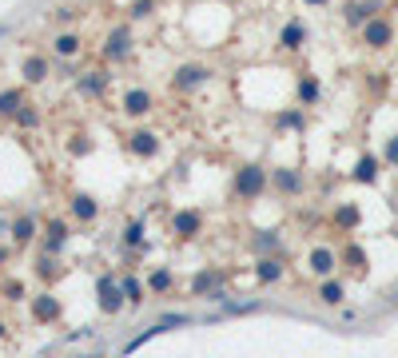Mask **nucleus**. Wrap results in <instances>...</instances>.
Listing matches in <instances>:
<instances>
[{"label":"nucleus","instance_id":"nucleus-20","mask_svg":"<svg viewBox=\"0 0 398 358\" xmlns=\"http://www.w3.org/2000/svg\"><path fill=\"white\" fill-rule=\"evenodd\" d=\"M318 299H323L327 307H338V303L347 299V291H343V283H323V291H318Z\"/></svg>","mask_w":398,"mask_h":358},{"label":"nucleus","instance_id":"nucleus-2","mask_svg":"<svg viewBox=\"0 0 398 358\" xmlns=\"http://www.w3.org/2000/svg\"><path fill=\"white\" fill-rule=\"evenodd\" d=\"M263 187H267V171H263V167H243L235 176V191L243 199H255Z\"/></svg>","mask_w":398,"mask_h":358},{"label":"nucleus","instance_id":"nucleus-39","mask_svg":"<svg viewBox=\"0 0 398 358\" xmlns=\"http://www.w3.org/2000/svg\"><path fill=\"white\" fill-rule=\"evenodd\" d=\"M76 358H100V355H76Z\"/></svg>","mask_w":398,"mask_h":358},{"label":"nucleus","instance_id":"nucleus-13","mask_svg":"<svg viewBox=\"0 0 398 358\" xmlns=\"http://www.w3.org/2000/svg\"><path fill=\"white\" fill-rule=\"evenodd\" d=\"M354 179H359V183H374V179H379V160H374V156H363V160L354 163Z\"/></svg>","mask_w":398,"mask_h":358},{"label":"nucleus","instance_id":"nucleus-33","mask_svg":"<svg viewBox=\"0 0 398 358\" xmlns=\"http://www.w3.org/2000/svg\"><path fill=\"white\" fill-rule=\"evenodd\" d=\"M279 124H283V128H302V112H283Z\"/></svg>","mask_w":398,"mask_h":358},{"label":"nucleus","instance_id":"nucleus-7","mask_svg":"<svg viewBox=\"0 0 398 358\" xmlns=\"http://www.w3.org/2000/svg\"><path fill=\"white\" fill-rule=\"evenodd\" d=\"M390 24L386 20H366V28H363V40L370 44V48H382V44H390Z\"/></svg>","mask_w":398,"mask_h":358},{"label":"nucleus","instance_id":"nucleus-27","mask_svg":"<svg viewBox=\"0 0 398 358\" xmlns=\"http://www.w3.org/2000/svg\"><path fill=\"white\" fill-rule=\"evenodd\" d=\"M255 247H259V251H275V247H279V231H259Z\"/></svg>","mask_w":398,"mask_h":358},{"label":"nucleus","instance_id":"nucleus-18","mask_svg":"<svg viewBox=\"0 0 398 358\" xmlns=\"http://www.w3.org/2000/svg\"><path fill=\"white\" fill-rule=\"evenodd\" d=\"M271 179H275V183L283 187L287 196H295V191H302V179L295 176V171H287V167H283V171H275V176H271Z\"/></svg>","mask_w":398,"mask_h":358},{"label":"nucleus","instance_id":"nucleus-38","mask_svg":"<svg viewBox=\"0 0 398 358\" xmlns=\"http://www.w3.org/2000/svg\"><path fill=\"white\" fill-rule=\"evenodd\" d=\"M4 259H8V251H4V247H0V263H4Z\"/></svg>","mask_w":398,"mask_h":358},{"label":"nucleus","instance_id":"nucleus-8","mask_svg":"<svg viewBox=\"0 0 398 358\" xmlns=\"http://www.w3.org/2000/svg\"><path fill=\"white\" fill-rule=\"evenodd\" d=\"M334 267H338V255H334L331 247H315L311 251V271L315 275H331Z\"/></svg>","mask_w":398,"mask_h":358},{"label":"nucleus","instance_id":"nucleus-10","mask_svg":"<svg viewBox=\"0 0 398 358\" xmlns=\"http://www.w3.org/2000/svg\"><path fill=\"white\" fill-rule=\"evenodd\" d=\"M132 151L147 160V156H156V151H159V140L152 135V131H136V135H132Z\"/></svg>","mask_w":398,"mask_h":358},{"label":"nucleus","instance_id":"nucleus-41","mask_svg":"<svg viewBox=\"0 0 398 358\" xmlns=\"http://www.w3.org/2000/svg\"><path fill=\"white\" fill-rule=\"evenodd\" d=\"M0 339H4V323H0Z\"/></svg>","mask_w":398,"mask_h":358},{"label":"nucleus","instance_id":"nucleus-15","mask_svg":"<svg viewBox=\"0 0 398 358\" xmlns=\"http://www.w3.org/2000/svg\"><path fill=\"white\" fill-rule=\"evenodd\" d=\"M56 56H64V60H72V56H80V36H72V32H64V36H56Z\"/></svg>","mask_w":398,"mask_h":358},{"label":"nucleus","instance_id":"nucleus-16","mask_svg":"<svg viewBox=\"0 0 398 358\" xmlns=\"http://www.w3.org/2000/svg\"><path fill=\"white\" fill-rule=\"evenodd\" d=\"M72 215H76L80 223L96 219V199L92 196H76V199H72Z\"/></svg>","mask_w":398,"mask_h":358},{"label":"nucleus","instance_id":"nucleus-4","mask_svg":"<svg viewBox=\"0 0 398 358\" xmlns=\"http://www.w3.org/2000/svg\"><path fill=\"white\" fill-rule=\"evenodd\" d=\"M203 80H207V68H203V64H183V68H175V88H179V92L199 88Z\"/></svg>","mask_w":398,"mask_h":358},{"label":"nucleus","instance_id":"nucleus-14","mask_svg":"<svg viewBox=\"0 0 398 358\" xmlns=\"http://www.w3.org/2000/svg\"><path fill=\"white\" fill-rule=\"evenodd\" d=\"M255 275L263 279V283H279V279H283V263H279V259H259Z\"/></svg>","mask_w":398,"mask_h":358},{"label":"nucleus","instance_id":"nucleus-31","mask_svg":"<svg viewBox=\"0 0 398 358\" xmlns=\"http://www.w3.org/2000/svg\"><path fill=\"white\" fill-rule=\"evenodd\" d=\"M124 243H127V247H140V243H143V227H140V223H127Z\"/></svg>","mask_w":398,"mask_h":358},{"label":"nucleus","instance_id":"nucleus-17","mask_svg":"<svg viewBox=\"0 0 398 358\" xmlns=\"http://www.w3.org/2000/svg\"><path fill=\"white\" fill-rule=\"evenodd\" d=\"M24 76H28L32 84H40L48 76V60L44 56H28V60H24Z\"/></svg>","mask_w":398,"mask_h":358},{"label":"nucleus","instance_id":"nucleus-34","mask_svg":"<svg viewBox=\"0 0 398 358\" xmlns=\"http://www.w3.org/2000/svg\"><path fill=\"white\" fill-rule=\"evenodd\" d=\"M36 124H40V115L32 108H20V128H36Z\"/></svg>","mask_w":398,"mask_h":358},{"label":"nucleus","instance_id":"nucleus-3","mask_svg":"<svg viewBox=\"0 0 398 358\" xmlns=\"http://www.w3.org/2000/svg\"><path fill=\"white\" fill-rule=\"evenodd\" d=\"M64 239H68V223H64V219H48L44 255H60V251H64Z\"/></svg>","mask_w":398,"mask_h":358},{"label":"nucleus","instance_id":"nucleus-42","mask_svg":"<svg viewBox=\"0 0 398 358\" xmlns=\"http://www.w3.org/2000/svg\"><path fill=\"white\" fill-rule=\"evenodd\" d=\"M0 36H4V24H0Z\"/></svg>","mask_w":398,"mask_h":358},{"label":"nucleus","instance_id":"nucleus-11","mask_svg":"<svg viewBox=\"0 0 398 358\" xmlns=\"http://www.w3.org/2000/svg\"><path fill=\"white\" fill-rule=\"evenodd\" d=\"M32 314H36L40 323H52V319L60 314V303H56V299H48V294H40V299L32 303Z\"/></svg>","mask_w":398,"mask_h":358},{"label":"nucleus","instance_id":"nucleus-21","mask_svg":"<svg viewBox=\"0 0 398 358\" xmlns=\"http://www.w3.org/2000/svg\"><path fill=\"white\" fill-rule=\"evenodd\" d=\"M359 219H363L359 207H338V211H334V223H338L343 231H354V227H359Z\"/></svg>","mask_w":398,"mask_h":358},{"label":"nucleus","instance_id":"nucleus-23","mask_svg":"<svg viewBox=\"0 0 398 358\" xmlns=\"http://www.w3.org/2000/svg\"><path fill=\"white\" fill-rule=\"evenodd\" d=\"M32 231H36V223H32L28 215H20V219H16V223H12V235H16V243H28V239H32Z\"/></svg>","mask_w":398,"mask_h":358},{"label":"nucleus","instance_id":"nucleus-36","mask_svg":"<svg viewBox=\"0 0 398 358\" xmlns=\"http://www.w3.org/2000/svg\"><path fill=\"white\" fill-rule=\"evenodd\" d=\"M343 263H363V251H359V247H347V251H343Z\"/></svg>","mask_w":398,"mask_h":358},{"label":"nucleus","instance_id":"nucleus-25","mask_svg":"<svg viewBox=\"0 0 398 358\" xmlns=\"http://www.w3.org/2000/svg\"><path fill=\"white\" fill-rule=\"evenodd\" d=\"M147 287H152V291H168V287H172V271H168V267H159V271H152V279H147Z\"/></svg>","mask_w":398,"mask_h":358},{"label":"nucleus","instance_id":"nucleus-24","mask_svg":"<svg viewBox=\"0 0 398 358\" xmlns=\"http://www.w3.org/2000/svg\"><path fill=\"white\" fill-rule=\"evenodd\" d=\"M191 287H195V294L215 291V287H219V275H215V271H203V275H195V283H191Z\"/></svg>","mask_w":398,"mask_h":358},{"label":"nucleus","instance_id":"nucleus-40","mask_svg":"<svg viewBox=\"0 0 398 358\" xmlns=\"http://www.w3.org/2000/svg\"><path fill=\"white\" fill-rule=\"evenodd\" d=\"M307 4H323V0H307Z\"/></svg>","mask_w":398,"mask_h":358},{"label":"nucleus","instance_id":"nucleus-37","mask_svg":"<svg viewBox=\"0 0 398 358\" xmlns=\"http://www.w3.org/2000/svg\"><path fill=\"white\" fill-rule=\"evenodd\" d=\"M386 160L398 163V140H390V144H386Z\"/></svg>","mask_w":398,"mask_h":358},{"label":"nucleus","instance_id":"nucleus-28","mask_svg":"<svg viewBox=\"0 0 398 358\" xmlns=\"http://www.w3.org/2000/svg\"><path fill=\"white\" fill-rule=\"evenodd\" d=\"M299 100L302 104H315L318 100V80H302L299 84Z\"/></svg>","mask_w":398,"mask_h":358},{"label":"nucleus","instance_id":"nucleus-29","mask_svg":"<svg viewBox=\"0 0 398 358\" xmlns=\"http://www.w3.org/2000/svg\"><path fill=\"white\" fill-rule=\"evenodd\" d=\"M80 88H84L88 96H96V92H104V76H100V72H92V76H84V80H80Z\"/></svg>","mask_w":398,"mask_h":358},{"label":"nucleus","instance_id":"nucleus-30","mask_svg":"<svg viewBox=\"0 0 398 358\" xmlns=\"http://www.w3.org/2000/svg\"><path fill=\"white\" fill-rule=\"evenodd\" d=\"M251 310H259V303H223V314H251Z\"/></svg>","mask_w":398,"mask_h":358},{"label":"nucleus","instance_id":"nucleus-12","mask_svg":"<svg viewBox=\"0 0 398 358\" xmlns=\"http://www.w3.org/2000/svg\"><path fill=\"white\" fill-rule=\"evenodd\" d=\"M279 40H283V48H302V40H307V28H302V20H291V24L283 28V36H279Z\"/></svg>","mask_w":398,"mask_h":358},{"label":"nucleus","instance_id":"nucleus-6","mask_svg":"<svg viewBox=\"0 0 398 358\" xmlns=\"http://www.w3.org/2000/svg\"><path fill=\"white\" fill-rule=\"evenodd\" d=\"M199 231H203L199 211H175V235H179V239H195Z\"/></svg>","mask_w":398,"mask_h":358},{"label":"nucleus","instance_id":"nucleus-32","mask_svg":"<svg viewBox=\"0 0 398 358\" xmlns=\"http://www.w3.org/2000/svg\"><path fill=\"white\" fill-rule=\"evenodd\" d=\"M159 323H163V330H172V326H188V323H191V314H163Z\"/></svg>","mask_w":398,"mask_h":358},{"label":"nucleus","instance_id":"nucleus-9","mask_svg":"<svg viewBox=\"0 0 398 358\" xmlns=\"http://www.w3.org/2000/svg\"><path fill=\"white\" fill-rule=\"evenodd\" d=\"M124 112L127 115H143V112H152V96L143 92V88H132L124 96Z\"/></svg>","mask_w":398,"mask_h":358},{"label":"nucleus","instance_id":"nucleus-26","mask_svg":"<svg viewBox=\"0 0 398 358\" xmlns=\"http://www.w3.org/2000/svg\"><path fill=\"white\" fill-rule=\"evenodd\" d=\"M124 294H127V303H132V307H140V303H143V287H140V279H124Z\"/></svg>","mask_w":398,"mask_h":358},{"label":"nucleus","instance_id":"nucleus-35","mask_svg":"<svg viewBox=\"0 0 398 358\" xmlns=\"http://www.w3.org/2000/svg\"><path fill=\"white\" fill-rule=\"evenodd\" d=\"M152 8H156V4H152V0H136V4H132V17H147V12H152Z\"/></svg>","mask_w":398,"mask_h":358},{"label":"nucleus","instance_id":"nucleus-19","mask_svg":"<svg viewBox=\"0 0 398 358\" xmlns=\"http://www.w3.org/2000/svg\"><path fill=\"white\" fill-rule=\"evenodd\" d=\"M20 108H24L20 92H0V115H20Z\"/></svg>","mask_w":398,"mask_h":358},{"label":"nucleus","instance_id":"nucleus-22","mask_svg":"<svg viewBox=\"0 0 398 358\" xmlns=\"http://www.w3.org/2000/svg\"><path fill=\"white\" fill-rule=\"evenodd\" d=\"M156 335H163V323H159V326H152V330H143V335H136V339H132V342L124 346V355H136V350H140L143 342H152Z\"/></svg>","mask_w":398,"mask_h":358},{"label":"nucleus","instance_id":"nucleus-1","mask_svg":"<svg viewBox=\"0 0 398 358\" xmlns=\"http://www.w3.org/2000/svg\"><path fill=\"white\" fill-rule=\"evenodd\" d=\"M96 294H100V310H108V314H116V310L127 303L124 283H111V275H100V283H96Z\"/></svg>","mask_w":398,"mask_h":358},{"label":"nucleus","instance_id":"nucleus-5","mask_svg":"<svg viewBox=\"0 0 398 358\" xmlns=\"http://www.w3.org/2000/svg\"><path fill=\"white\" fill-rule=\"evenodd\" d=\"M127 48H132V32H127V28H111L108 44H104V56H108V60H124Z\"/></svg>","mask_w":398,"mask_h":358}]
</instances>
